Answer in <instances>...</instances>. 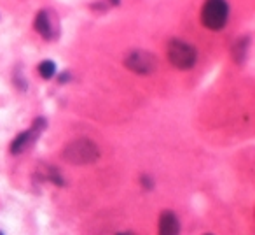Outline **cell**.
I'll list each match as a JSON object with an SVG mask.
<instances>
[{"label":"cell","mask_w":255,"mask_h":235,"mask_svg":"<svg viewBox=\"0 0 255 235\" xmlns=\"http://www.w3.org/2000/svg\"><path fill=\"white\" fill-rule=\"evenodd\" d=\"M70 79V76H68V72H63L61 76H59V82H65V81H68Z\"/></svg>","instance_id":"obj_11"},{"label":"cell","mask_w":255,"mask_h":235,"mask_svg":"<svg viewBox=\"0 0 255 235\" xmlns=\"http://www.w3.org/2000/svg\"><path fill=\"white\" fill-rule=\"evenodd\" d=\"M0 235H4V234H0Z\"/></svg>","instance_id":"obj_13"},{"label":"cell","mask_w":255,"mask_h":235,"mask_svg":"<svg viewBox=\"0 0 255 235\" xmlns=\"http://www.w3.org/2000/svg\"><path fill=\"white\" fill-rule=\"evenodd\" d=\"M35 30H37L44 39L54 37V26H52L48 11H41L37 14V18H35Z\"/></svg>","instance_id":"obj_7"},{"label":"cell","mask_w":255,"mask_h":235,"mask_svg":"<svg viewBox=\"0 0 255 235\" xmlns=\"http://www.w3.org/2000/svg\"><path fill=\"white\" fill-rule=\"evenodd\" d=\"M46 120L44 118H37V120L34 121V125H32V128L26 132H23V134H19L18 137L12 141L11 144V151L14 155H19L23 153L25 150H28L30 146H34V142L37 141V137L42 134V130L46 128Z\"/></svg>","instance_id":"obj_5"},{"label":"cell","mask_w":255,"mask_h":235,"mask_svg":"<svg viewBox=\"0 0 255 235\" xmlns=\"http://www.w3.org/2000/svg\"><path fill=\"white\" fill-rule=\"evenodd\" d=\"M119 235H131V234H119Z\"/></svg>","instance_id":"obj_12"},{"label":"cell","mask_w":255,"mask_h":235,"mask_svg":"<svg viewBox=\"0 0 255 235\" xmlns=\"http://www.w3.org/2000/svg\"><path fill=\"white\" fill-rule=\"evenodd\" d=\"M124 65L131 72H135V74L147 76L152 74L157 69V58L152 53L144 51V49H137V51H131L130 55L126 56Z\"/></svg>","instance_id":"obj_4"},{"label":"cell","mask_w":255,"mask_h":235,"mask_svg":"<svg viewBox=\"0 0 255 235\" xmlns=\"http://www.w3.org/2000/svg\"><path fill=\"white\" fill-rule=\"evenodd\" d=\"M119 5V0H98V2H93L91 9L93 11H107L108 7H114Z\"/></svg>","instance_id":"obj_10"},{"label":"cell","mask_w":255,"mask_h":235,"mask_svg":"<svg viewBox=\"0 0 255 235\" xmlns=\"http://www.w3.org/2000/svg\"><path fill=\"white\" fill-rule=\"evenodd\" d=\"M100 158V150L89 139H77L65 146L63 150V160L72 165H89Z\"/></svg>","instance_id":"obj_1"},{"label":"cell","mask_w":255,"mask_h":235,"mask_svg":"<svg viewBox=\"0 0 255 235\" xmlns=\"http://www.w3.org/2000/svg\"><path fill=\"white\" fill-rule=\"evenodd\" d=\"M39 74H41L44 79H51L52 76L56 74L54 62H51V60H44V62H42V64L39 65Z\"/></svg>","instance_id":"obj_9"},{"label":"cell","mask_w":255,"mask_h":235,"mask_svg":"<svg viewBox=\"0 0 255 235\" xmlns=\"http://www.w3.org/2000/svg\"><path fill=\"white\" fill-rule=\"evenodd\" d=\"M168 60L180 71H187L196 64V49L187 42L173 39L168 44Z\"/></svg>","instance_id":"obj_3"},{"label":"cell","mask_w":255,"mask_h":235,"mask_svg":"<svg viewBox=\"0 0 255 235\" xmlns=\"http://www.w3.org/2000/svg\"><path fill=\"white\" fill-rule=\"evenodd\" d=\"M248 44H250V39L248 37H241L236 41L233 48V55H234V60L238 64H243L245 58H247V53H248Z\"/></svg>","instance_id":"obj_8"},{"label":"cell","mask_w":255,"mask_h":235,"mask_svg":"<svg viewBox=\"0 0 255 235\" xmlns=\"http://www.w3.org/2000/svg\"><path fill=\"white\" fill-rule=\"evenodd\" d=\"M229 18V5L226 0H206L201 9V21L210 30L224 28Z\"/></svg>","instance_id":"obj_2"},{"label":"cell","mask_w":255,"mask_h":235,"mask_svg":"<svg viewBox=\"0 0 255 235\" xmlns=\"http://www.w3.org/2000/svg\"><path fill=\"white\" fill-rule=\"evenodd\" d=\"M180 232V223L177 216L170 211H164L159 218V235H178Z\"/></svg>","instance_id":"obj_6"}]
</instances>
